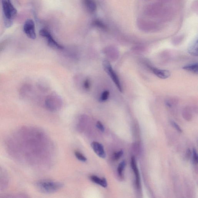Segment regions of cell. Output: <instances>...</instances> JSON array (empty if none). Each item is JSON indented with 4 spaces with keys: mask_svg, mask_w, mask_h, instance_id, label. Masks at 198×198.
Here are the masks:
<instances>
[{
    "mask_svg": "<svg viewBox=\"0 0 198 198\" xmlns=\"http://www.w3.org/2000/svg\"><path fill=\"white\" fill-rule=\"evenodd\" d=\"M40 35L42 37L46 38L48 45L51 48L55 49L62 50L63 49V47L54 40L51 33L48 30L43 29L41 30L39 32Z\"/></svg>",
    "mask_w": 198,
    "mask_h": 198,
    "instance_id": "obj_4",
    "label": "cell"
},
{
    "mask_svg": "<svg viewBox=\"0 0 198 198\" xmlns=\"http://www.w3.org/2000/svg\"><path fill=\"white\" fill-rule=\"evenodd\" d=\"M172 124L173 125V126L175 128H176V129L177 130V131H178L180 132H182V130H181V128H180L179 125L177 124V123H175V122L173 121L172 122Z\"/></svg>",
    "mask_w": 198,
    "mask_h": 198,
    "instance_id": "obj_23",
    "label": "cell"
},
{
    "mask_svg": "<svg viewBox=\"0 0 198 198\" xmlns=\"http://www.w3.org/2000/svg\"><path fill=\"white\" fill-rule=\"evenodd\" d=\"M96 126L97 128L102 132H103L105 131V127H104L103 125L102 124V122L98 121L97 122Z\"/></svg>",
    "mask_w": 198,
    "mask_h": 198,
    "instance_id": "obj_22",
    "label": "cell"
},
{
    "mask_svg": "<svg viewBox=\"0 0 198 198\" xmlns=\"http://www.w3.org/2000/svg\"><path fill=\"white\" fill-rule=\"evenodd\" d=\"M92 149L94 152L98 156L102 158H105L106 153L103 146L101 143L97 142H93L91 144Z\"/></svg>",
    "mask_w": 198,
    "mask_h": 198,
    "instance_id": "obj_6",
    "label": "cell"
},
{
    "mask_svg": "<svg viewBox=\"0 0 198 198\" xmlns=\"http://www.w3.org/2000/svg\"><path fill=\"white\" fill-rule=\"evenodd\" d=\"M123 154V151L121 150L119 152H116L113 156V160H117L120 159V157H121Z\"/></svg>",
    "mask_w": 198,
    "mask_h": 198,
    "instance_id": "obj_18",
    "label": "cell"
},
{
    "mask_svg": "<svg viewBox=\"0 0 198 198\" xmlns=\"http://www.w3.org/2000/svg\"><path fill=\"white\" fill-rule=\"evenodd\" d=\"M131 167L134 170L135 176L136 185L137 188H139L140 186V176L138 169H137L136 164L135 157L132 156L131 158Z\"/></svg>",
    "mask_w": 198,
    "mask_h": 198,
    "instance_id": "obj_9",
    "label": "cell"
},
{
    "mask_svg": "<svg viewBox=\"0 0 198 198\" xmlns=\"http://www.w3.org/2000/svg\"><path fill=\"white\" fill-rule=\"evenodd\" d=\"M2 6L4 25L6 28H9L13 25V20L17 16V10L10 0H2Z\"/></svg>",
    "mask_w": 198,
    "mask_h": 198,
    "instance_id": "obj_1",
    "label": "cell"
},
{
    "mask_svg": "<svg viewBox=\"0 0 198 198\" xmlns=\"http://www.w3.org/2000/svg\"><path fill=\"white\" fill-rule=\"evenodd\" d=\"M126 166V162L125 161H123L119 164L118 168L117 169L118 173L119 176H122L124 169L125 168Z\"/></svg>",
    "mask_w": 198,
    "mask_h": 198,
    "instance_id": "obj_15",
    "label": "cell"
},
{
    "mask_svg": "<svg viewBox=\"0 0 198 198\" xmlns=\"http://www.w3.org/2000/svg\"><path fill=\"white\" fill-rule=\"evenodd\" d=\"M193 160L195 164H197L198 162V154L195 149H193Z\"/></svg>",
    "mask_w": 198,
    "mask_h": 198,
    "instance_id": "obj_21",
    "label": "cell"
},
{
    "mask_svg": "<svg viewBox=\"0 0 198 198\" xmlns=\"http://www.w3.org/2000/svg\"><path fill=\"white\" fill-rule=\"evenodd\" d=\"M7 41H4L0 43V54L2 52L7 46Z\"/></svg>",
    "mask_w": 198,
    "mask_h": 198,
    "instance_id": "obj_20",
    "label": "cell"
},
{
    "mask_svg": "<svg viewBox=\"0 0 198 198\" xmlns=\"http://www.w3.org/2000/svg\"><path fill=\"white\" fill-rule=\"evenodd\" d=\"M23 30L24 32L30 38L34 40L36 38L35 25L34 21L28 19L24 24Z\"/></svg>",
    "mask_w": 198,
    "mask_h": 198,
    "instance_id": "obj_5",
    "label": "cell"
},
{
    "mask_svg": "<svg viewBox=\"0 0 198 198\" xmlns=\"http://www.w3.org/2000/svg\"><path fill=\"white\" fill-rule=\"evenodd\" d=\"M35 186L37 190L41 192L49 194L58 191L63 187V184L60 182L42 180L37 181Z\"/></svg>",
    "mask_w": 198,
    "mask_h": 198,
    "instance_id": "obj_2",
    "label": "cell"
},
{
    "mask_svg": "<svg viewBox=\"0 0 198 198\" xmlns=\"http://www.w3.org/2000/svg\"><path fill=\"white\" fill-rule=\"evenodd\" d=\"M103 65L104 70L109 75L110 78L113 80V82L117 86L119 91L122 92L123 91V90H122V87L120 80H119L118 76L116 74V72L113 70L109 62L106 60H104L103 63Z\"/></svg>",
    "mask_w": 198,
    "mask_h": 198,
    "instance_id": "obj_3",
    "label": "cell"
},
{
    "mask_svg": "<svg viewBox=\"0 0 198 198\" xmlns=\"http://www.w3.org/2000/svg\"><path fill=\"white\" fill-rule=\"evenodd\" d=\"M152 71L157 77L162 79H166L170 76V72L168 70H161L155 68H152Z\"/></svg>",
    "mask_w": 198,
    "mask_h": 198,
    "instance_id": "obj_8",
    "label": "cell"
},
{
    "mask_svg": "<svg viewBox=\"0 0 198 198\" xmlns=\"http://www.w3.org/2000/svg\"><path fill=\"white\" fill-rule=\"evenodd\" d=\"M26 195L25 194H3L0 195V198H27Z\"/></svg>",
    "mask_w": 198,
    "mask_h": 198,
    "instance_id": "obj_14",
    "label": "cell"
},
{
    "mask_svg": "<svg viewBox=\"0 0 198 198\" xmlns=\"http://www.w3.org/2000/svg\"><path fill=\"white\" fill-rule=\"evenodd\" d=\"M90 179L94 183L98 184L104 188H106L108 186L107 180L105 178H100L95 175H91L90 176Z\"/></svg>",
    "mask_w": 198,
    "mask_h": 198,
    "instance_id": "obj_10",
    "label": "cell"
},
{
    "mask_svg": "<svg viewBox=\"0 0 198 198\" xmlns=\"http://www.w3.org/2000/svg\"><path fill=\"white\" fill-rule=\"evenodd\" d=\"M91 83L90 79H86L84 82L83 87L86 90H89L90 88Z\"/></svg>",
    "mask_w": 198,
    "mask_h": 198,
    "instance_id": "obj_19",
    "label": "cell"
},
{
    "mask_svg": "<svg viewBox=\"0 0 198 198\" xmlns=\"http://www.w3.org/2000/svg\"><path fill=\"white\" fill-rule=\"evenodd\" d=\"M82 1L88 13L91 14L95 13L97 10V5L95 0H82Z\"/></svg>",
    "mask_w": 198,
    "mask_h": 198,
    "instance_id": "obj_7",
    "label": "cell"
},
{
    "mask_svg": "<svg viewBox=\"0 0 198 198\" xmlns=\"http://www.w3.org/2000/svg\"><path fill=\"white\" fill-rule=\"evenodd\" d=\"M183 69L195 73H198V63H192L184 66Z\"/></svg>",
    "mask_w": 198,
    "mask_h": 198,
    "instance_id": "obj_12",
    "label": "cell"
},
{
    "mask_svg": "<svg viewBox=\"0 0 198 198\" xmlns=\"http://www.w3.org/2000/svg\"><path fill=\"white\" fill-rule=\"evenodd\" d=\"M188 52L192 55H198V41L197 39L193 42L188 48Z\"/></svg>",
    "mask_w": 198,
    "mask_h": 198,
    "instance_id": "obj_11",
    "label": "cell"
},
{
    "mask_svg": "<svg viewBox=\"0 0 198 198\" xmlns=\"http://www.w3.org/2000/svg\"><path fill=\"white\" fill-rule=\"evenodd\" d=\"M75 157L80 161L83 162H86L87 161V158L84 156L83 154L80 153V152L76 151V152H75Z\"/></svg>",
    "mask_w": 198,
    "mask_h": 198,
    "instance_id": "obj_17",
    "label": "cell"
},
{
    "mask_svg": "<svg viewBox=\"0 0 198 198\" xmlns=\"http://www.w3.org/2000/svg\"><path fill=\"white\" fill-rule=\"evenodd\" d=\"M110 95V92L106 90L103 92L100 98V101L101 102H105L108 99Z\"/></svg>",
    "mask_w": 198,
    "mask_h": 198,
    "instance_id": "obj_16",
    "label": "cell"
},
{
    "mask_svg": "<svg viewBox=\"0 0 198 198\" xmlns=\"http://www.w3.org/2000/svg\"><path fill=\"white\" fill-rule=\"evenodd\" d=\"M92 25L94 26L104 30L107 29V27L105 24L102 21L99 20V19H95V20H94L93 22H92Z\"/></svg>",
    "mask_w": 198,
    "mask_h": 198,
    "instance_id": "obj_13",
    "label": "cell"
}]
</instances>
